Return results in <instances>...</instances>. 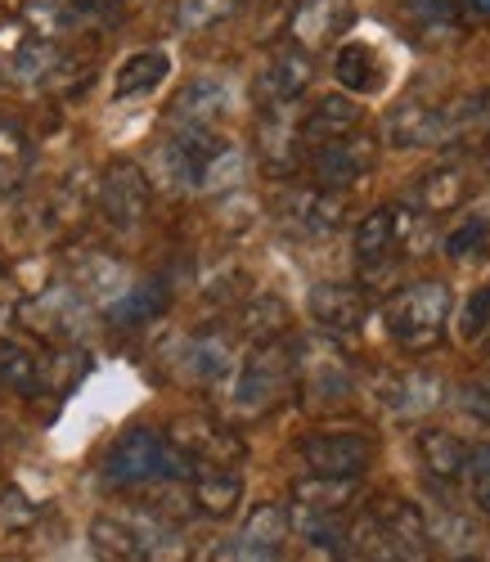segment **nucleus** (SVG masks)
<instances>
[{
	"label": "nucleus",
	"instance_id": "nucleus-1",
	"mask_svg": "<svg viewBox=\"0 0 490 562\" xmlns=\"http://www.w3.org/2000/svg\"><path fill=\"white\" fill-rule=\"evenodd\" d=\"M347 540L360 562H432V527L423 508L401 495L374 499L347 531Z\"/></svg>",
	"mask_w": 490,
	"mask_h": 562
},
{
	"label": "nucleus",
	"instance_id": "nucleus-2",
	"mask_svg": "<svg viewBox=\"0 0 490 562\" xmlns=\"http://www.w3.org/2000/svg\"><path fill=\"white\" fill-rule=\"evenodd\" d=\"M193 463L167 432L158 428H131L104 454V482L113 486H149V482H193Z\"/></svg>",
	"mask_w": 490,
	"mask_h": 562
},
{
	"label": "nucleus",
	"instance_id": "nucleus-3",
	"mask_svg": "<svg viewBox=\"0 0 490 562\" xmlns=\"http://www.w3.org/2000/svg\"><path fill=\"white\" fill-rule=\"evenodd\" d=\"M450 306H455V297L441 279H419V284L401 289L382 306L391 342H397L401 351H410V356H423V351L441 347L446 324H450Z\"/></svg>",
	"mask_w": 490,
	"mask_h": 562
},
{
	"label": "nucleus",
	"instance_id": "nucleus-4",
	"mask_svg": "<svg viewBox=\"0 0 490 562\" xmlns=\"http://www.w3.org/2000/svg\"><path fill=\"white\" fill-rule=\"evenodd\" d=\"M292 379H298V347L261 342V347H253V356H243V364L234 373L230 409L243 418H257L279 405V396L288 392Z\"/></svg>",
	"mask_w": 490,
	"mask_h": 562
},
{
	"label": "nucleus",
	"instance_id": "nucleus-5",
	"mask_svg": "<svg viewBox=\"0 0 490 562\" xmlns=\"http://www.w3.org/2000/svg\"><path fill=\"white\" fill-rule=\"evenodd\" d=\"M302 463L311 468V477H360L369 459H374V441L365 432H347V428H328V432H311L298 441Z\"/></svg>",
	"mask_w": 490,
	"mask_h": 562
},
{
	"label": "nucleus",
	"instance_id": "nucleus-6",
	"mask_svg": "<svg viewBox=\"0 0 490 562\" xmlns=\"http://www.w3.org/2000/svg\"><path fill=\"white\" fill-rule=\"evenodd\" d=\"M100 203L104 221L118 229V234H135L149 216V176H144L135 162H109V171L100 176Z\"/></svg>",
	"mask_w": 490,
	"mask_h": 562
},
{
	"label": "nucleus",
	"instance_id": "nucleus-7",
	"mask_svg": "<svg viewBox=\"0 0 490 562\" xmlns=\"http://www.w3.org/2000/svg\"><path fill=\"white\" fill-rule=\"evenodd\" d=\"M378 162V139L369 131H356L347 139H333L324 149H311V176L320 190L337 194V190H352L356 180H365Z\"/></svg>",
	"mask_w": 490,
	"mask_h": 562
},
{
	"label": "nucleus",
	"instance_id": "nucleus-8",
	"mask_svg": "<svg viewBox=\"0 0 490 562\" xmlns=\"http://www.w3.org/2000/svg\"><path fill=\"white\" fill-rule=\"evenodd\" d=\"M298 379H302V392L315 401V405H333V401H347L352 396V364L333 342H320V338H307L298 347Z\"/></svg>",
	"mask_w": 490,
	"mask_h": 562
},
{
	"label": "nucleus",
	"instance_id": "nucleus-9",
	"mask_svg": "<svg viewBox=\"0 0 490 562\" xmlns=\"http://www.w3.org/2000/svg\"><path fill=\"white\" fill-rule=\"evenodd\" d=\"M275 216L298 244H320L342 229V199L328 190H292L279 199Z\"/></svg>",
	"mask_w": 490,
	"mask_h": 562
},
{
	"label": "nucleus",
	"instance_id": "nucleus-10",
	"mask_svg": "<svg viewBox=\"0 0 490 562\" xmlns=\"http://www.w3.org/2000/svg\"><path fill=\"white\" fill-rule=\"evenodd\" d=\"M459 135L450 104H401L387 117V139L397 149H432Z\"/></svg>",
	"mask_w": 490,
	"mask_h": 562
},
{
	"label": "nucleus",
	"instance_id": "nucleus-11",
	"mask_svg": "<svg viewBox=\"0 0 490 562\" xmlns=\"http://www.w3.org/2000/svg\"><path fill=\"white\" fill-rule=\"evenodd\" d=\"M311 81H315V59H311V50H302V45H288V50L270 55V64L261 68V77H257V100H261V109H292V104L307 95Z\"/></svg>",
	"mask_w": 490,
	"mask_h": 562
},
{
	"label": "nucleus",
	"instance_id": "nucleus-12",
	"mask_svg": "<svg viewBox=\"0 0 490 562\" xmlns=\"http://www.w3.org/2000/svg\"><path fill=\"white\" fill-rule=\"evenodd\" d=\"M311 319L320 324L324 334L342 338V334H360L369 319V297L356 284H315L311 302H307Z\"/></svg>",
	"mask_w": 490,
	"mask_h": 562
},
{
	"label": "nucleus",
	"instance_id": "nucleus-13",
	"mask_svg": "<svg viewBox=\"0 0 490 562\" xmlns=\"http://www.w3.org/2000/svg\"><path fill=\"white\" fill-rule=\"evenodd\" d=\"M238 364H243V360H238L230 334H221V329H208V334H199V338H189V342H185V356H180V373H185V379H193L199 387L234 383Z\"/></svg>",
	"mask_w": 490,
	"mask_h": 562
},
{
	"label": "nucleus",
	"instance_id": "nucleus-14",
	"mask_svg": "<svg viewBox=\"0 0 490 562\" xmlns=\"http://www.w3.org/2000/svg\"><path fill=\"white\" fill-rule=\"evenodd\" d=\"M382 405L397 418H423L441 405V379L427 369H401V373H382Z\"/></svg>",
	"mask_w": 490,
	"mask_h": 562
},
{
	"label": "nucleus",
	"instance_id": "nucleus-15",
	"mask_svg": "<svg viewBox=\"0 0 490 562\" xmlns=\"http://www.w3.org/2000/svg\"><path fill=\"white\" fill-rule=\"evenodd\" d=\"M193 463H199V473L203 468H234L243 459V441L238 432H230L225 424H180L167 432Z\"/></svg>",
	"mask_w": 490,
	"mask_h": 562
},
{
	"label": "nucleus",
	"instance_id": "nucleus-16",
	"mask_svg": "<svg viewBox=\"0 0 490 562\" xmlns=\"http://www.w3.org/2000/svg\"><path fill=\"white\" fill-rule=\"evenodd\" d=\"M352 23H356L352 0H307V5H298V14H292V41H298L302 50H324V45H333Z\"/></svg>",
	"mask_w": 490,
	"mask_h": 562
},
{
	"label": "nucleus",
	"instance_id": "nucleus-17",
	"mask_svg": "<svg viewBox=\"0 0 490 562\" xmlns=\"http://www.w3.org/2000/svg\"><path fill=\"white\" fill-rule=\"evenodd\" d=\"M360 131V104L347 95H324L307 117H302V145L324 149L333 139H347Z\"/></svg>",
	"mask_w": 490,
	"mask_h": 562
},
{
	"label": "nucleus",
	"instance_id": "nucleus-18",
	"mask_svg": "<svg viewBox=\"0 0 490 562\" xmlns=\"http://www.w3.org/2000/svg\"><path fill=\"white\" fill-rule=\"evenodd\" d=\"M472 194V171L464 162H446V167H432L419 190H414V207L427 212V216H441V212H455L464 207Z\"/></svg>",
	"mask_w": 490,
	"mask_h": 562
},
{
	"label": "nucleus",
	"instance_id": "nucleus-19",
	"mask_svg": "<svg viewBox=\"0 0 490 562\" xmlns=\"http://www.w3.org/2000/svg\"><path fill=\"white\" fill-rule=\"evenodd\" d=\"M468 459H472V446L450 432V428H423L419 432V463L432 482H455L468 473Z\"/></svg>",
	"mask_w": 490,
	"mask_h": 562
},
{
	"label": "nucleus",
	"instance_id": "nucleus-20",
	"mask_svg": "<svg viewBox=\"0 0 490 562\" xmlns=\"http://www.w3.org/2000/svg\"><path fill=\"white\" fill-rule=\"evenodd\" d=\"M225 113H230V86L221 77H193L171 104V117L180 126H216Z\"/></svg>",
	"mask_w": 490,
	"mask_h": 562
},
{
	"label": "nucleus",
	"instance_id": "nucleus-21",
	"mask_svg": "<svg viewBox=\"0 0 490 562\" xmlns=\"http://www.w3.org/2000/svg\"><path fill=\"white\" fill-rule=\"evenodd\" d=\"M238 499H243V482L234 468H203V473L189 482V504L212 522H225L238 508Z\"/></svg>",
	"mask_w": 490,
	"mask_h": 562
},
{
	"label": "nucleus",
	"instance_id": "nucleus-22",
	"mask_svg": "<svg viewBox=\"0 0 490 562\" xmlns=\"http://www.w3.org/2000/svg\"><path fill=\"white\" fill-rule=\"evenodd\" d=\"M261 158L270 171H288L302 154V126L292 122V109H261Z\"/></svg>",
	"mask_w": 490,
	"mask_h": 562
},
{
	"label": "nucleus",
	"instance_id": "nucleus-23",
	"mask_svg": "<svg viewBox=\"0 0 490 562\" xmlns=\"http://www.w3.org/2000/svg\"><path fill=\"white\" fill-rule=\"evenodd\" d=\"M171 77V55L167 50H135L122 59L118 77H113V100H135V95H149L163 81Z\"/></svg>",
	"mask_w": 490,
	"mask_h": 562
},
{
	"label": "nucleus",
	"instance_id": "nucleus-24",
	"mask_svg": "<svg viewBox=\"0 0 490 562\" xmlns=\"http://www.w3.org/2000/svg\"><path fill=\"white\" fill-rule=\"evenodd\" d=\"M77 289H81V297H90V302L113 306V302H122L135 284L126 279V266H122V261L90 252V257L77 261Z\"/></svg>",
	"mask_w": 490,
	"mask_h": 562
},
{
	"label": "nucleus",
	"instance_id": "nucleus-25",
	"mask_svg": "<svg viewBox=\"0 0 490 562\" xmlns=\"http://www.w3.org/2000/svg\"><path fill=\"white\" fill-rule=\"evenodd\" d=\"M292 499H298V508L324 513V518H342V513L360 499V477H307L292 486Z\"/></svg>",
	"mask_w": 490,
	"mask_h": 562
},
{
	"label": "nucleus",
	"instance_id": "nucleus-26",
	"mask_svg": "<svg viewBox=\"0 0 490 562\" xmlns=\"http://www.w3.org/2000/svg\"><path fill=\"white\" fill-rule=\"evenodd\" d=\"M333 77L342 90H352V95H369V90L382 81V68H378V50L365 41H352L342 45L333 55Z\"/></svg>",
	"mask_w": 490,
	"mask_h": 562
},
{
	"label": "nucleus",
	"instance_id": "nucleus-27",
	"mask_svg": "<svg viewBox=\"0 0 490 562\" xmlns=\"http://www.w3.org/2000/svg\"><path fill=\"white\" fill-rule=\"evenodd\" d=\"M167 311V284L163 279H149V284H135L122 302L109 306V319L118 324V329H140V324H149Z\"/></svg>",
	"mask_w": 490,
	"mask_h": 562
},
{
	"label": "nucleus",
	"instance_id": "nucleus-28",
	"mask_svg": "<svg viewBox=\"0 0 490 562\" xmlns=\"http://www.w3.org/2000/svg\"><path fill=\"white\" fill-rule=\"evenodd\" d=\"M238 536L248 540V544H257V549H266V553H279L283 540L292 536V513L283 504H257L248 518H243V531Z\"/></svg>",
	"mask_w": 490,
	"mask_h": 562
},
{
	"label": "nucleus",
	"instance_id": "nucleus-29",
	"mask_svg": "<svg viewBox=\"0 0 490 562\" xmlns=\"http://www.w3.org/2000/svg\"><path fill=\"white\" fill-rule=\"evenodd\" d=\"M41 383H45L41 360L19 342H0V387L19 392V396H36Z\"/></svg>",
	"mask_w": 490,
	"mask_h": 562
},
{
	"label": "nucleus",
	"instance_id": "nucleus-30",
	"mask_svg": "<svg viewBox=\"0 0 490 562\" xmlns=\"http://www.w3.org/2000/svg\"><path fill=\"white\" fill-rule=\"evenodd\" d=\"M238 329L248 334L257 347L261 342H279L288 334V306L279 297H253L248 306L238 311Z\"/></svg>",
	"mask_w": 490,
	"mask_h": 562
},
{
	"label": "nucleus",
	"instance_id": "nucleus-31",
	"mask_svg": "<svg viewBox=\"0 0 490 562\" xmlns=\"http://www.w3.org/2000/svg\"><path fill=\"white\" fill-rule=\"evenodd\" d=\"M154 180L171 194L199 190V162H193L176 139H167V145H158V154H154Z\"/></svg>",
	"mask_w": 490,
	"mask_h": 562
},
{
	"label": "nucleus",
	"instance_id": "nucleus-32",
	"mask_svg": "<svg viewBox=\"0 0 490 562\" xmlns=\"http://www.w3.org/2000/svg\"><path fill=\"white\" fill-rule=\"evenodd\" d=\"M27 162H32V145H27V135L0 117V194L14 190V184L27 176Z\"/></svg>",
	"mask_w": 490,
	"mask_h": 562
},
{
	"label": "nucleus",
	"instance_id": "nucleus-33",
	"mask_svg": "<svg viewBox=\"0 0 490 562\" xmlns=\"http://www.w3.org/2000/svg\"><path fill=\"white\" fill-rule=\"evenodd\" d=\"M41 315H36V329H45V334H77V324H81V297L77 293H51L41 306H36Z\"/></svg>",
	"mask_w": 490,
	"mask_h": 562
},
{
	"label": "nucleus",
	"instance_id": "nucleus-34",
	"mask_svg": "<svg viewBox=\"0 0 490 562\" xmlns=\"http://www.w3.org/2000/svg\"><path fill=\"white\" fill-rule=\"evenodd\" d=\"M234 184H243V154L230 145L225 154H216V158L203 167L199 190H203V194H216V190H234Z\"/></svg>",
	"mask_w": 490,
	"mask_h": 562
},
{
	"label": "nucleus",
	"instance_id": "nucleus-35",
	"mask_svg": "<svg viewBox=\"0 0 490 562\" xmlns=\"http://www.w3.org/2000/svg\"><path fill=\"white\" fill-rule=\"evenodd\" d=\"M427 527H432V540H441L446 549H459V553L477 540V527H468V518H464V513H455V508L436 513V518H432Z\"/></svg>",
	"mask_w": 490,
	"mask_h": 562
},
{
	"label": "nucleus",
	"instance_id": "nucleus-36",
	"mask_svg": "<svg viewBox=\"0 0 490 562\" xmlns=\"http://www.w3.org/2000/svg\"><path fill=\"white\" fill-rule=\"evenodd\" d=\"M238 5H243V0H180V23L185 27H216Z\"/></svg>",
	"mask_w": 490,
	"mask_h": 562
},
{
	"label": "nucleus",
	"instance_id": "nucleus-37",
	"mask_svg": "<svg viewBox=\"0 0 490 562\" xmlns=\"http://www.w3.org/2000/svg\"><path fill=\"white\" fill-rule=\"evenodd\" d=\"M486 334H490V284L477 289V293L464 302V311H459V338H464V342H477V338H486Z\"/></svg>",
	"mask_w": 490,
	"mask_h": 562
},
{
	"label": "nucleus",
	"instance_id": "nucleus-38",
	"mask_svg": "<svg viewBox=\"0 0 490 562\" xmlns=\"http://www.w3.org/2000/svg\"><path fill=\"white\" fill-rule=\"evenodd\" d=\"M27 23L36 32H45V36H55V32L73 27L77 14H73V5H64V0H32V5H27Z\"/></svg>",
	"mask_w": 490,
	"mask_h": 562
},
{
	"label": "nucleus",
	"instance_id": "nucleus-39",
	"mask_svg": "<svg viewBox=\"0 0 490 562\" xmlns=\"http://www.w3.org/2000/svg\"><path fill=\"white\" fill-rule=\"evenodd\" d=\"M486 234H490V225H486L481 216H468V221H459V225L446 234V252H450V257L481 252V248H486Z\"/></svg>",
	"mask_w": 490,
	"mask_h": 562
},
{
	"label": "nucleus",
	"instance_id": "nucleus-40",
	"mask_svg": "<svg viewBox=\"0 0 490 562\" xmlns=\"http://www.w3.org/2000/svg\"><path fill=\"white\" fill-rule=\"evenodd\" d=\"M468 495L481 513H490V446H477L472 459H468Z\"/></svg>",
	"mask_w": 490,
	"mask_h": 562
},
{
	"label": "nucleus",
	"instance_id": "nucleus-41",
	"mask_svg": "<svg viewBox=\"0 0 490 562\" xmlns=\"http://www.w3.org/2000/svg\"><path fill=\"white\" fill-rule=\"evenodd\" d=\"M405 10L419 27H450L459 14V0H405Z\"/></svg>",
	"mask_w": 490,
	"mask_h": 562
},
{
	"label": "nucleus",
	"instance_id": "nucleus-42",
	"mask_svg": "<svg viewBox=\"0 0 490 562\" xmlns=\"http://www.w3.org/2000/svg\"><path fill=\"white\" fill-rule=\"evenodd\" d=\"M203 562H275V553H266V549L248 544L243 536H234V540H216Z\"/></svg>",
	"mask_w": 490,
	"mask_h": 562
},
{
	"label": "nucleus",
	"instance_id": "nucleus-43",
	"mask_svg": "<svg viewBox=\"0 0 490 562\" xmlns=\"http://www.w3.org/2000/svg\"><path fill=\"white\" fill-rule=\"evenodd\" d=\"M27 518H32V504L23 495H14V491L0 495V527H14V522H27Z\"/></svg>",
	"mask_w": 490,
	"mask_h": 562
},
{
	"label": "nucleus",
	"instance_id": "nucleus-44",
	"mask_svg": "<svg viewBox=\"0 0 490 562\" xmlns=\"http://www.w3.org/2000/svg\"><path fill=\"white\" fill-rule=\"evenodd\" d=\"M459 5H464V14H472V19L490 23V0H459Z\"/></svg>",
	"mask_w": 490,
	"mask_h": 562
},
{
	"label": "nucleus",
	"instance_id": "nucleus-45",
	"mask_svg": "<svg viewBox=\"0 0 490 562\" xmlns=\"http://www.w3.org/2000/svg\"><path fill=\"white\" fill-rule=\"evenodd\" d=\"M459 562H477V558H468V553H464V558H459Z\"/></svg>",
	"mask_w": 490,
	"mask_h": 562
},
{
	"label": "nucleus",
	"instance_id": "nucleus-46",
	"mask_svg": "<svg viewBox=\"0 0 490 562\" xmlns=\"http://www.w3.org/2000/svg\"><path fill=\"white\" fill-rule=\"evenodd\" d=\"M481 383H486V392H490V379H481Z\"/></svg>",
	"mask_w": 490,
	"mask_h": 562
},
{
	"label": "nucleus",
	"instance_id": "nucleus-47",
	"mask_svg": "<svg viewBox=\"0 0 490 562\" xmlns=\"http://www.w3.org/2000/svg\"><path fill=\"white\" fill-rule=\"evenodd\" d=\"M486 176H490V167H486Z\"/></svg>",
	"mask_w": 490,
	"mask_h": 562
}]
</instances>
